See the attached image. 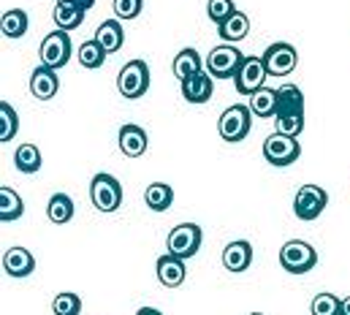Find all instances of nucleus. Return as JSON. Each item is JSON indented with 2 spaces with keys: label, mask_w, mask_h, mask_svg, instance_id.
<instances>
[{
  "label": "nucleus",
  "mask_w": 350,
  "mask_h": 315,
  "mask_svg": "<svg viewBox=\"0 0 350 315\" xmlns=\"http://www.w3.org/2000/svg\"><path fill=\"white\" fill-rule=\"evenodd\" d=\"M280 266L288 275H307V272H312L318 266V253L304 239H288L280 247Z\"/></svg>",
  "instance_id": "f257e3e1"
},
{
  "label": "nucleus",
  "mask_w": 350,
  "mask_h": 315,
  "mask_svg": "<svg viewBox=\"0 0 350 315\" xmlns=\"http://www.w3.org/2000/svg\"><path fill=\"white\" fill-rule=\"evenodd\" d=\"M250 128H253V112H250V106H245V103L228 106V109L220 114V120H217V134H220V139L228 142V144L245 142L247 134H250Z\"/></svg>",
  "instance_id": "f03ea898"
},
{
  "label": "nucleus",
  "mask_w": 350,
  "mask_h": 315,
  "mask_svg": "<svg viewBox=\"0 0 350 315\" xmlns=\"http://www.w3.org/2000/svg\"><path fill=\"white\" fill-rule=\"evenodd\" d=\"M90 201L98 212H117L122 207V185L117 177L100 171L90 179Z\"/></svg>",
  "instance_id": "7ed1b4c3"
},
{
  "label": "nucleus",
  "mask_w": 350,
  "mask_h": 315,
  "mask_svg": "<svg viewBox=\"0 0 350 315\" xmlns=\"http://www.w3.org/2000/svg\"><path fill=\"white\" fill-rule=\"evenodd\" d=\"M326 204H329V193L321 185H301L293 196V215L304 223H312L321 218Z\"/></svg>",
  "instance_id": "20e7f679"
},
{
  "label": "nucleus",
  "mask_w": 350,
  "mask_h": 315,
  "mask_svg": "<svg viewBox=\"0 0 350 315\" xmlns=\"http://www.w3.org/2000/svg\"><path fill=\"white\" fill-rule=\"evenodd\" d=\"M242 60H245V55L234 47V44H220V47H215L209 55H206V74L212 79H234L237 77V71H239V66H242Z\"/></svg>",
  "instance_id": "39448f33"
},
{
  "label": "nucleus",
  "mask_w": 350,
  "mask_h": 315,
  "mask_svg": "<svg viewBox=\"0 0 350 315\" xmlns=\"http://www.w3.org/2000/svg\"><path fill=\"white\" fill-rule=\"evenodd\" d=\"M71 36L66 30H52L49 36H44L41 47H38V58H41V66L57 71L63 68L68 60H71Z\"/></svg>",
  "instance_id": "423d86ee"
},
{
  "label": "nucleus",
  "mask_w": 350,
  "mask_h": 315,
  "mask_svg": "<svg viewBox=\"0 0 350 315\" xmlns=\"http://www.w3.org/2000/svg\"><path fill=\"white\" fill-rule=\"evenodd\" d=\"M117 87H120V95L128 101L142 98L150 90V66L144 60H128L117 77Z\"/></svg>",
  "instance_id": "0eeeda50"
},
{
  "label": "nucleus",
  "mask_w": 350,
  "mask_h": 315,
  "mask_svg": "<svg viewBox=\"0 0 350 315\" xmlns=\"http://www.w3.org/2000/svg\"><path fill=\"white\" fill-rule=\"evenodd\" d=\"M201 242H204V231H201L198 223H179L169 231L166 247H169V253L187 261L201 250Z\"/></svg>",
  "instance_id": "6e6552de"
},
{
  "label": "nucleus",
  "mask_w": 350,
  "mask_h": 315,
  "mask_svg": "<svg viewBox=\"0 0 350 315\" xmlns=\"http://www.w3.org/2000/svg\"><path fill=\"white\" fill-rule=\"evenodd\" d=\"M299 155H301V147H299L296 136H282V134L274 131L263 142V158H266V163H271L277 168H285V166L296 163Z\"/></svg>",
  "instance_id": "1a4fd4ad"
},
{
  "label": "nucleus",
  "mask_w": 350,
  "mask_h": 315,
  "mask_svg": "<svg viewBox=\"0 0 350 315\" xmlns=\"http://www.w3.org/2000/svg\"><path fill=\"white\" fill-rule=\"evenodd\" d=\"M261 58H263V66H266V74H269V77H285V74H291V71L296 68V63H299V52H296V47L288 44V41L269 44Z\"/></svg>",
  "instance_id": "9d476101"
},
{
  "label": "nucleus",
  "mask_w": 350,
  "mask_h": 315,
  "mask_svg": "<svg viewBox=\"0 0 350 315\" xmlns=\"http://www.w3.org/2000/svg\"><path fill=\"white\" fill-rule=\"evenodd\" d=\"M266 66H263V58H256V55H245L237 77H234V84H237V92L242 95H253L256 90H261L263 81H266Z\"/></svg>",
  "instance_id": "9b49d317"
},
{
  "label": "nucleus",
  "mask_w": 350,
  "mask_h": 315,
  "mask_svg": "<svg viewBox=\"0 0 350 315\" xmlns=\"http://www.w3.org/2000/svg\"><path fill=\"white\" fill-rule=\"evenodd\" d=\"M253 264V244L247 239H234L223 247V266L234 275L247 272Z\"/></svg>",
  "instance_id": "f8f14e48"
},
{
  "label": "nucleus",
  "mask_w": 350,
  "mask_h": 315,
  "mask_svg": "<svg viewBox=\"0 0 350 315\" xmlns=\"http://www.w3.org/2000/svg\"><path fill=\"white\" fill-rule=\"evenodd\" d=\"M3 272L8 275V277H27V275H33L36 272V258H33V253L27 250V247H8L5 253H3Z\"/></svg>",
  "instance_id": "ddd939ff"
},
{
  "label": "nucleus",
  "mask_w": 350,
  "mask_h": 315,
  "mask_svg": "<svg viewBox=\"0 0 350 315\" xmlns=\"http://www.w3.org/2000/svg\"><path fill=\"white\" fill-rule=\"evenodd\" d=\"M155 272H158L161 286H166V288H179V286L185 283V277H187L185 258H179V255H174V253L161 255L158 264H155Z\"/></svg>",
  "instance_id": "4468645a"
},
{
  "label": "nucleus",
  "mask_w": 350,
  "mask_h": 315,
  "mask_svg": "<svg viewBox=\"0 0 350 315\" xmlns=\"http://www.w3.org/2000/svg\"><path fill=\"white\" fill-rule=\"evenodd\" d=\"M117 142H120V150H122V155L125 158H142L144 153H147V144H150L147 131H144L142 125H136V123L122 125Z\"/></svg>",
  "instance_id": "2eb2a0df"
},
{
  "label": "nucleus",
  "mask_w": 350,
  "mask_h": 315,
  "mask_svg": "<svg viewBox=\"0 0 350 315\" xmlns=\"http://www.w3.org/2000/svg\"><path fill=\"white\" fill-rule=\"evenodd\" d=\"M179 92H182V98L187 103H206L212 98V92H215V79L209 77L206 71H201L196 77L179 81Z\"/></svg>",
  "instance_id": "dca6fc26"
},
{
  "label": "nucleus",
  "mask_w": 350,
  "mask_h": 315,
  "mask_svg": "<svg viewBox=\"0 0 350 315\" xmlns=\"http://www.w3.org/2000/svg\"><path fill=\"white\" fill-rule=\"evenodd\" d=\"M57 90H60V79H57V74L52 68H46V66L33 68V74H30V92H33V98L52 101L57 95Z\"/></svg>",
  "instance_id": "f3484780"
},
{
  "label": "nucleus",
  "mask_w": 350,
  "mask_h": 315,
  "mask_svg": "<svg viewBox=\"0 0 350 315\" xmlns=\"http://www.w3.org/2000/svg\"><path fill=\"white\" fill-rule=\"evenodd\" d=\"M92 38L106 49V55H114V52H120L122 44H125V30H122L120 19H106V22H100V27L95 30Z\"/></svg>",
  "instance_id": "a211bd4d"
},
{
  "label": "nucleus",
  "mask_w": 350,
  "mask_h": 315,
  "mask_svg": "<svg viewBox=\"0 0 350 315\" xmlns=\"http://www.w3.org/2000/svg\"><path fill=\"white\" fill-rule=\"evenodd\" d=\"M277 114H304V92L296 84L277 87Z\"/></svg>",
  "instance_id": "6ab92c4d"
},
{
  "label": "nucleus",
  "mask_w": 350,
  "mask_h": 315,
  "mask_svg": "<svg viewBox=\"0 0 350 315\" xmlns=\"http://www.w3.org/2000/svg\"><path fill=\"white\" fill-rule=\"evenodd\" d=\"M217 33H220V38H223L226 44H237V41L247 38V33H250V16H247L245 11L237 8L234 16L226 19V22L217 27Z\"/></svg>",
  "instance_id": "aec40b11"
},
{
  "label": "nucleus",
  "mask_w": 350,
  "mask_h": 315,
  "mask_svg": "<svg viewBox=\"0 0 350 315\" xmlns=\"http://www.w3.org/2000/svg\"><path fill=\"white\" fill-rule=\"evenodd\" d=\"M250 112H253V117H277V90L274 87H266L263 84L261 90H256L253 95H250Z\"/></svg>",
  "instance_id": "412c9836"
},
{
  "label": "nucleus",
  "mask_w": 350,
  "mask_h": 315,
  "mask_svg": "<svg viewBox=\"0 0 350 315\" xmlns=\"http://www.w3.org/2000/svg\"><path fill=\"white\" fill-rule=\"evenodd\" d=\"M172 71H174V77L179 79V81L201 74V55H198L193 47L179 49V55H176L174 63H172Z\"/></svg>",
  "instance_id": "4be33fe9"
},
{
  "label": "nucleus",
  "mask_w": 350,
  "mask_h": 315,
  "mask_svg": "<svg viewBox=\"0 0 350 315\" xmlns=\"http://www.w3.org/2000/svg\"><path fill=\"white\" fill-rule=\"evenodd\" d=\"M27 27H30V16L22 8H8L0 19V33L5 38H22L27 33Z\"/></svg>",
  "instance_id": "5701e85b"
},
{
  "label": "nucleus",
  "mask_w": 350,
  "mask_h": 315,
  "mask_svg": "<svg viewBox=\"0 0 350 315\" xmlns=\"http://www.w3.org/2000/svg\"><path fill=\"white\" fill-rule=\"evenodd\" d=\"M144 201L152 212H166L174 204V188L166 185V182H152L144 190Z\"/></svg>",
  "instance_id": "b1692460"
},
{
  "label": "nucleus",
  "mask_w": 350,
  "mask_h": 315,
  "mask_svg": "<svg viewBox=\"0 0 350 315\" xmlns=\"http://www.w3.org/2000/svg\"><path fill=\"white\" fill-rule=\"evenodd\" d=\"M25 212V204L14 188H0V223H14Z\"/></svg>",
  "instance_id": "393cba45"
},
{
  "label": "nucleus",
  "mask_w": 350,
  "mask_h": 315,
  "mask_svg": "<svg viewBox=\"0 0 350 315\" xmlns=\"http://www.w3.org/2000/svg\"><path fill=\"white\" fill-rule=\"evenodd\" d=\"M14 166H16V171H22V174H36V171H41V166H44V160H41V150L36 147V144H19L16 147V153H14Z\"/></svg>",
  "instance_id": "a878e982"
},
{
  "label": "nucleus",
  "mask_w": 350,
  "mask_h": 315,
  "mask_svg": "<svg viewBox=\"0 0 350 315\" xmlns=\"http://www.w3.org/2000/svg\"><path fill=\"white\" fill-rule=\"evenodd\" d=\"M74 212H77V207H74L71 196H66V193H55V196L49 199V204H46V218H49L52 223H57V226L68 223V220L74 218Z\"/></svg>",
  "instance_id": "bb28decb"
},
{
  "label": "nucleus",
  "mask_w": 350,
  "mask_h": 315,
  "mask_svg": "<svg viewBox=\"0 0 350 315\" xmlns=\"http://www.w3.org/2000/svg\"><path fill=\"white\" fill-rule=\"evenodd\" d=\"M52 19H55L57 30L71 33V30L82 27V22H85V11H82V8H74V5H63V3H57L55 11H52Z\"/></svg>",
  "instance_id": "cd10ccee"
},
{
  "label": "nucleus",
  "mask_w": 350,
  "mask_h": 315,
  "mask_svg": "<svg viewBox=\"0 0 350 315\" xmlns=\"http://www.w3.org/2000/svg\"><path fill=\"white\" fill-rule=\"evenodd\" d=\"M77 55H79V66L88 68V71H98V68L106 63V49H103L95 38L85 41V44L77 49Z\"/></svg>",
  "instance_id": "c85d7f7f"
},
{
  "label": "nucleus",
  "mask_w": 350,
  "mask_h": 315,
  "mask_svg": "<svg viewBox=\"0 0 350 315\" xmlns=\"http://www.w3.org/2000/svg\"><path fill=\"white\" fill-rule=\"evenodd\" d=\"M16 131H19V117H16L14 106L0 101V142L8 144L16 136Z\"/></svg>",
  "instance_id": "c756f323"
},
{
  "label": "nucleus",
  "mask_w": 350,
  "mask_h": 315,
  "mask_svg": "<svg viewBox=\"0 0 350 315\" xmlns=\"http://www.w3.org/2000/svg\"><path fill=\"white\" fill-rule=\"evenodd\" d=\"M310 313L312 315H340L342 313V299L334 297L332 291H321L315 294L312 305H310Z\"/></svg>",
  "instance_id": "7c9ffc66"
},
{
  "label": "nucleus",
  "mask_w": 350,
  "mask_h": 315,
  "mask_svg": "<svg viewBox=\"0 0 350 315\" xmlns=\"http://www.w3.org/2000/svg\"><path fill=\"white\" fill-rule=\"evenodd\" d=\"M52 310H55V315H82V299L71 291H63L55 297Z\"/></svg>",
  "instance_id": "2f4dec72"
},
{
  "label": "nucleus",
  "mask_w": 350,
  "mask_h": 315,
  "mask_svg": "<svg viewBox=\"0 0 350 315\" xmlns=\"http://www.w3.org/2000/svg\"><path fill=\"white\" fill-rule=\"evenodd\" d=\"M274 125H277V134L282 136H299L304 131V114H277Z\"/></svg>",
  "instance_id": "473e14b6"
},
{
  "label": "nucleus",
  "mask_w": 350,
  "mask_h": 315,
  "mask_svg": "<svg viewBox=\"0 0 350 315\" xmlns=\"http://www.w3.org/2000/svg\"><path fill=\"white\" fill-rule=\"evenodd\" d=\"M234 11H237L234 0H209V3H206V14H209V19H212L217 27H220L226 19H231Z\"/></svg>",
  "instance_id": "72a5a7b5"
},
{
  "label": "nucleus",
  "mask_w": 350,
  "mask_h": 315,
  "mask_svg": "<svg viewBox=\"0 0 350 315\" xmlns=\"http://www.w3.org/2000/svg\"><path fill=\"white\" fill-rule=\"evenodd\" d=\"M114 14L117 19H136L144 8V0H114Z\"/></svg>",
  "instance_id": "f704fd0d"
},
{
  "label": "nucleus",
  "mask_w": 350,
  "mask_h": 315,
  "mask_svg": "<svg viewBox=\"0 0 350 315\" xmlns=\"http://www.w3.org/2000/svg\"><path fill=\"white\" fill-rule=\"evenodd\" d=\"M63 5H74V8H82V11H90L95 5V0H57Z\"/></svg>",
  "instance_id": "c9c22d12"
},
{
  "label": "nucleus",
  "mask_w": 350,
  "mask_h": 315,
  "mask_svg": "<svg viewBox=\"0 0 350 315\" xmlns=\"http://www.w3.org/2000/svg\"><path fill=\"white\" fill-rule=\"evenodd\" d=\"M136 315H163V313L155 310V307H142V310H136Z\"/></svg>",
  "instance_id": "e433bc0d"
},
{
  "label": "nucleus",
  "mask_w": 350,
  "mask_h": 315,
  "mask_svg": "<svg viewBox=\"0 0 350 315\" xmlns=\"http://www.w3.org/2000/svg\"><path fill=\"white\" fill-rule=\"evenodd\" d=\"M340 315H350V297H342V313Z\"/></svg>",
  "instance_id": "4c0bfd02"
},
{
  "label": "nucleus",
  "mask_w": 350,
  "mask_h": 315,
  "mask_svg": "<svg viewBox=\"0 0 350 315\" xmlns=\"http://www.w3.org/2000/svg\"><path fill=\"white\" fill-rule=\"evenodd\" d=\"M250 315H266V313H258V310H256V313H250Z\"/></svg>",
  "instance_id": "58836bf2"
}]
</instances>
